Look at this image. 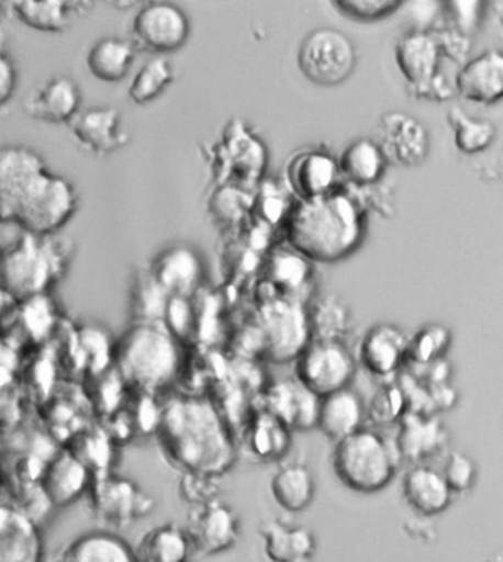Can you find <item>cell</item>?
Here are the masks:
<instances>
[{"mask_svg": "<svg viewBox=\"0 0 503 562\" xmlns=\"http://www.w3.org/2000/svg\"><path fill=\"white\" fill-rule=\"evenodd\" d=\"M448 124L455 148L463 155H477L488 150L496 138V127L488 120L474 119L461 108H450Z\"/></svg>", "mask_w": 503, "mask_h": 562, "instance_id": "35", "label": "cell"}, {"mask_svg": "<svg viewBox=\"0 0 503 562\" xmlns=\"http://www.w3.org/2000/svg\"><path fill=\"white\" fill-rule=\"evenodd\" d=\"M367 405L353 387L320 397L316 429L336 443L366 427Z\"/></svg>", "mask_w": 503, "mask_h": 562, "instance_id": "20", "label": "cell"}, {"mask_svg": "<svg viewBox=\"0 0 503 562\" xmlns=\"http://www.w3.org/2000/svg\"><path fill=\"white\" fill-rule=\"evenodd\" d=\"M364 236V211L342 192L299 201L288 220L289 244L308 261L339 262L359 248Z\"/></svg>", "mask_w": 503, "mask_h": 562, "instance_id": "3", "label": "cell"}, {"mask_svg": "<svg viewBox=\"0 0 503 562\" xmlns=\"http://www.w3.org/2000/svg\"><path fill=\"white\" fill-rule=\"evenodd\" d=\"M43 562H46V561H43ZM47 562H55V561H47Z\"/></svg>", "mask_w": 503, "mask_h": 562, "instance_id": "46", "label": "cell"}, {"mask_svg": "<svg viewBox=\"0 0 503 562\" xmlns=\"http://www.w3.org/2000/svg\"><path fill=\"white\" fill-rule=\"evenodd\" d=\"M452 335L441 324H427L410 341V360L418 364H435L448 352Z\"/></svg>", "mask_w": 503, "mask_h": 562, "instance_id": "38", "label": "cell"}, {"mask_svg": "<svg viewBox=\"0 0 503 562\" xmlns=\"http://www.w3.org/2000/svg\"><path fill=\"white\" fill-rule=\"evenodd\" d=\"M403 5L399 0H337L333 7L350 20L371 23L394 14Z\"/></svg>", "mask_w": 503, "mask_h": 562, "instance_id": "39", "label": "cell"}, {"mask_svg": "<svg viewBox=\"0 0 503 562\" xmlns=\"http://www.w3.org/2000/svg\"><path fill=\"white\" fill-rule=\"evenodd\" d=\"M357 369V356L346 341L311 340L294 361V379L323 397L350 387Z\"/></svg>", "mask_w": 503, "mask_h": 562, "instance_id": "8", "label": "cell"}, {"mask_svg": "<svg viewBox=\"0 0 503 562\" xmlns=\"http://www.w3.org/2000/svg\"><path fill=\"white\" fill-rule=\"evenodd\" d=\"M441 49L432 30H411L394 46V63L411 93L440 75Z\"/></svg>", "mask_w": 503, "mask_h": 562, "instance_id": "14", "label": "cell"}, {"mask_svg": "<svg viewBox=\"0 0 503 562\" xmlns=\"http://www.w3.org/2000/svg\"><path fill=\"white\" fill-rule=\"evenodd\" d=\"M219 479L206 477L199 474H183V482L180 483L181 495L189 501L193 507L210 503L215 499L216 486L214 482Z\"/></svg>", "mask_w": 503, "mask_h": 562, "instance_id": "42", "label": "cell"}, {"mask_svg": "<svg viewBox=\"0 0 503 562\" xmlns=\"http://www.w3.org/2000/svg\"><path fill=\"white\" fill-rule=\"evenodd\" d=\"M136 46L124 38L108 36L99 38L86 56L90 75L103 83H120L128 76L134 64Z\"/></svg>", "mask_w": 503, "mask_h": 562, "instance_id": "31", "label": "cell"}, {"mask_svg": "<svg viewBox=\"0 0 503 562\" xmlns=\"http://www.w3.org/2000/svg\"><path fill=\"white\" fill-rule=\"evenodd\" d=\"M342 179L355 188H375L388 170V159L371 138H358L346 146L339 161Z\"/></svg>", "mask_w": 503, "mask_h": 562, "instance_id": "29", "label": "cell"}, {"mask_svg": "<svg viewBox=\"0 0 503 562\" xmlns=\"http://www.w3.org/2000/svg\"><path fill=\"white\" fill-rule=\"evenodd\" d=\"M55 562H138L136 548L115 531H86L67 544Z\"/></svg>", "mask_w": 503, "mask_h": 562, "instance_id": "24", "label": "cell"}, {"mask_svg": "<svg viewBox=\"0 0 503 562\" xmlns=\"http://www.w3.org/2000/svg\"><path fill=\"white\" fill-rule=\"evenodd\" d=\"M376 142L388 162L398 167L422 166L431 153L426 125L406 112L390 111L381 115Z\"/></svg>", "mask_w": 503, "mask_h": 562, "instance_id": "13", "label": "cell"}, {"mask_svg": "<svg viewBox=\"0 0 503 562\" xmlns=\"http://www.w3.org/2000/svg\"><path fill=\"white\" fill-rule=\"evenodd\" d=\"M405 408V397L399 389H383L375 396L367 415H370L379 425H392L401 418Z\"/></svg>", "mask_w": 503, "mask_h": 562, "instance_id": "41", "label": "cell"}, {"mask_svg": "<svg viewBox=\"0 0 503 562\" xmlns=\"http://www.w3.org/2000/svg\"><path fill=\"white\" fill-rule=\"evenodd\" d=\"M290 431L292 430L284 423L264 409L252 419L246 434V448L259 461L279 460L289 451Z\"/></svg>", "mask_w": 503, "mask_h": 562, "instance_id": "33", "label": "cell"}, {"mask_svg": "<svg viewBox=\"0 0 503 562\" xmlns=\"http://www.w3.org/2000/svg\"><path fill=\"white\" fill-rule=\"evenodd\" d=\"M92 479V471L67 451L43 471L42 488L51 504L67 507L88 494Z\"/></svg>", "mask_w": 503, "mask_h": 562, "instance_id": "25", "label": "cell"}, {"mask_svg": "<svg viewBox=\"0 0 503 562\" xmlns=\"http://www.w3.org/2000/svg\"><path fill=\"white\" fill-rule=\"evenodd\" d=\"M156 438L164 457L183 474L220 479L237 461V445L214 402L177 396L160 409Z\"/></svg>", "mask_w": 503, "mask_h": 562, "instance_id": "2", "label": "cell"}, {"mask_svg": "<svg viewBox=\"0 0 503 562\" xmlns=\"http://www.w3.org/2000/svg\"><path fill=\"white\" fill-rule=\"evenodd\" d=\"M71 181L52 171L37 150L0 145V223L34 236L58 235L78 210Z\"/></svg>", "mask_w": 503, "mask_h": 562, "instance_id": "1", "label": "cell"}, {"mask_svg": "<svg viewBox=\"0 0 503 562\" xmlns=\"http://www.w3.org/2000/svg\"><path fill=\"white\" fill-rule=\"evenodd\" d=\"M72 245L58 235L24 233L0 252V288L16 301L45 295L67 271Z\"/></svg>", "mask_w": 503, "mask_h": 562, "instance_id": "5", "label": "cell"}, {"mask_svg": "<svg viewBox=\"0 0 503 562\" xmlns=\"http://www.w3.org/2000/svg\"><path fill=\"white\" fill-rule=\"evenodd\" d=\"M82 102L81 90L69 77L55 76L33 89L23 102L24 114L45 124H69Z\"/></svg>", "mask_w": 503, "mask_h": 562, "instance_id": "18", "label": "cell"}, {"mask_svg": "<svg viewBox=\"0 0 503 562\" xmlns=\"http://www.w3.org/2000/svg\"><path fill=\"white\" fill-rule=\"evenodd\" d=\"M175 77V65L170 59L159 56L147 60L128 86L130 101L136 105H146L155 101L172 83Z\"/></svg>", "mask_w": 503, "mask_h": 562, "instance_id": "37", "label": "cell"}, {"mask_svg": "<svg viewBox=\"0 0 503 562\" xmlns=\"http://www.w3.org/2000/svg\"><path fill=\"white\" fill-rule=\"evenodd\" d=\"M445 438L444 427L436 419L407 415L403 419L401 436H399L396 445L401 457L422 461L427 460L437 449L441 448Z\"/></svg>", "mask_w": 503, "mask_h": 562, "instance_id": "34", "label": "cell"}, {"mask_svg": "<svg viewBox=\"0 0 503 562\" xmlns=\"http://www.w3.org/2000/svg\"><path fill=\"white\" fill-rule=\"evenodd\" d=\"M441 474H444L452 494H466L474 486L477 465L472 458L466 456V453L452 451L446 458Z\"/></svg>", "mask_w": 503, "mask_h": 562, "instance_id": "40", "label": "cell"}, {"mask_svg": "<svg viewBox=\"0 0 503 562\" xmlns=\"http://www.w3.org/2000/svg\"><path fill=\"white\" fill-rule=\"evenodd\" d=\"M136 553L138 562H189L193 548L185 527L165 522L142 536Z\"/></svg>", "mask_w": 503, "mask_h": 562, "instance_id": "32", "label": "cell"}, {"mask_svg": "<svg viewBox=\"0 0 503 562\" xmlns=\"http://www.w3.org/2000/svg\"><path fill=\"white\" fill-rule=\"evenodd\" d=\"M86 2L68 0H19L12 2V12L21 24L41 33L60 34L71 27L81 15Z\"/></svg>", "mask_w": 503, "mask_h": 562, "instance_id": "28", "label": "cell"}, {"mask_svg": "<svg viewBox=\"0 0 503 562\" xmlns=\"http://www.w3.org/2000/svg\"><path fill=\"white\" fill-rule=\"evenodd\" d=\"M112 361L127 386L154 396L179 379L183 352L163 322H134L115 341Z\"/></svg>", "mask_w": 503, "mask_h": 562, "instance_id": "4", "label": "cell"}, {"mask_svg": "<svg viewBox=\"0 0 503 562\" xmlns=\"http://www.w3.org/2000/svg\"><path fill=\"white\" fill-rule=\"evenodd\" d=\"M320 397L308 391L297 379L281 380L267 393L266 411L284 423L290 430L316 427Z\"/></svg>", "mask_w": 503, "mask_h": 562, "instance_id": "21", "label": "cell"}, {"mask_svg": "<svg viewBox=\"0 0 503 562\" xmlns=\"http://www.w3.org/2000/svg\"><path fill=\"white\" fill-rule=\"evenodd\" d=\"M311 324L312 340L345 341L350 330L348 305L336 296L320 300L308 313Z\"/></svg>", "mask_w": 503, "mask_h": 562, "instance_id": "36", "label": "cell"}, {"mask_svg": "<svg viewBox=\"0 0 503 562\" xmlns=\"http://www.w3.org/2000/svg\"><path fill=\"white\" fill-rule=\"evenodd\" d=\"M449 7L454 8V10L449 11L455 23L454 29L467 34V36H471L472 30L479 24V8L483 7V3L468 2V10H462L461 2L449 3Z\"/></svg>", "mask_w": 503, "mask_h": 562, "instance_id": "44", "label": "cell"}, {"mask_svg": "<svg viewBox=\"0 0 503 562\" xmlns=\"http://www.w3.org/2000/svg\"><path fill=\"white\" fill-rule=\"evenodd\" d=\"M36 522L19 509L0 505V562H43Z\"/></svg>", "mask_w": 503, "mask_h": 562, "instance_id": "22", "label": "cell"}, {"mask_svg": "<svg viewBox=\"0 0 503 562\" xmlns=\"http://www.w3.org/2000/svg\"><path fill=\"white\" fill-rule=\"evenodd\" d=\"M203 276L202 261L185 246L165 250L152 268V280L170 297H188L197 291Z\"/></svg>", "mask_w": 503, "mask_h": 562, "instance_id": "23", "label": "cell"}, {"mask_svg": "<svg viewBox=\"0 0 503 562\" xmlns=\"http://www.w3.org/2000/svg\"><path fill=\"white\" fill-rule=\"evenodd\" d=\"M455 92L463 101L490 106L503 101V50L488 49L459 67Z\"/></svg>", "mask_w": 503, "mask_h": 562, "instance_id": "16", "label": "cell"}, {"mask_svg": "<svg viewBox=\"0 0 503 562\" xmlns=\"http://www.w3.org/2000/svg\"><path fill=\"white\" fill-rule=\"evenodd\" d=\"M286 179L298 201H310L337 192L342 176L337 159L328 153L303 150L290 158L286 166Z\"/></svg>", "mask_w": 503, "mask_h": 562, "instance_id": "17", "label": "cell"}, {"mask_svg": "<svg viewBox=\"0 0 503 562\" xmlns=\"http://www.w3.org/2000/svg\"><path fill=\"white\" fill-rule=\"evenodd\" d=\"M357 49L340 30L316 29L303 38L298 67L311 83L333 88L345 83L357 67Z\"/></svg>", "mask_w": 503, "mask_h": 562, "instance_id": "7", "label": "cell"}, {"mask_svg": "<svg viewBox=\"0 0 503 562\" xmlns=\"http://www.w3.org/2000/svg\"><path fill=\"white\" fill-rule=\"evenodd\" d=\"M485 562H503V552L494 553V555L490 557Z\"/></svg>", "mask_w": 503, "mask_h": 562, "instance_id": "45", "label": "cell"}, {"mask_svg": "<svg viewBox=\"0 0 503 562\" xmlns=\"http://www.w3.org/2000/svg\"><path fill=\"white\" fill-rule=\"evenodd\" d=\"M271 495L288 513H302L311 507L315 498V477L310 467L302 462H290L280 467L271 479Z\"/></svg>", "mask_w": 503, "mask_h": 562, "instance_id": "30", "label": "cell"}, {"mask_svg": "<svg viewBox=\"0 0 503 562\" xmlns=\"http://www.w3.org/2000/svg\"><path fill=\"white\" fill-rule=\"evenodd\" d=\"M68 125L80 148L97 157H107L128 144V134L115 108H89Z\"/></svg>", "mask_w": 503, "mask_h": 562, "instance_id": "19", "label": "cell"}, {"mask_svg": "<svg viewBox=\"0 0 503 562\" xmlns=\"http://www.w3.org/2000/svg\"><path fill=\"white\" fill-rule=\"evenodd\" d=\"M410 341L402 328L393 324H376L364 335L357 360L376 378H390L410 360Z\"/></svg>", "mask_w": 503, "mask_h": 562, "instance_id": "15", "label": "cell"}, {"mask_svg": "<svg viewBox=\"0 0 503 562\" xmlns=\"http://www.w3.org/2000/svg\"><path fill=\"white\" fill-rule=\"evenodd\" d=\"M259 535L268 560L272 562H314L316 538L310 529L289 526L283 521L262 522Z\"/></svg>", "mask_w": 503, "mask_h": 562, "instance_id": "27", "label": "cell"}, {"mask_svg": "<svg viewBox=\"0 0 503 562\" xmlns=\"http://www.w3.org/2000/svg\"><path fill=\"white\" fill-rule=\"evenodd\" d=\"M88 494L99 520L115 529L142 520L156 508L155 499L137 483L110 473L94 475Z\"/></svg>", "mask_w": 503, "mask_h": 562, "instance_id": "10", "label": "cell"}, {"mask_svg": "<svg viewBox=\"0 0 503 562\" xmlns=\"http://www.w3.org/2000/svg\"><path fill=\"white\" fill-rule=\"evenodd\" d=\"M19 85V72L14 60L2 46H0V108L5 106L14 97Z\"/></svg>", "mask_w": 503, "mask_h": 562, "instance_id": "43", "label": "cell"}, {"mask_svg": "<svg viewBox=\"0 0 503 562\" xmlns=\"http://www.w3.org/2000/svg\"><path fill=\"white\" fill-rule=\"evenodd\" d=\"M193 553L214 557L232 551L241 539V518L219 498L192 508L185 526Z\"/></svg>", "mask_w": 503, "mask_h": 562, "instance_id": "12", "label": "cell"}, {"mask_svg": "<svg viewBox=\"0 0 503 562\" xmlns=\"http://www.w3.org/2000/svg\"><path fill=\"white\" fill-rule=\"evenodd\" d=\"M262 344L276 362L297 361L312 340L310 317L299 300L277 297L264 304L259 314Z\"/></svg>", "mask_w": 503, "mask_h": 562, "instance_id": "9", "label": "cell"}, {"mask_svg": "<svg viewBox=\"0 0 503 562\" xmlns=\"http://www.w3.org/2000/svg\"><path fill=\"white\" fill-rule=\"evenodd\" d=\"M398 445L377 430L362 427L334 443L332 465L339 482L357 494L372 495L388 487L396 475Z\"/></svg>", "mask_w": 503, "mask_h": 562, "instance_id": "6", "label": "cell"}, {"mask_svg": "<svg viewBox=\"0 0 503 562\" xmlns=\"http://www.w3.org/2000/svg\"><path fill=\"white\" fill-rule=\"evenodd\" d=\"M190 30L189 16L175 3H146L133 19V45L149 54H171L186 45Z\"/></svg>", "mask_w": 503, "mask_h": 562, "instance_id": "11", "label": "cell"}, {"mask_svg": "<svg viewBox=\"0 0 503 562\" xmlns=\"http://www.w3.org/2000/svg\"><path fill=\"white\" fill-rule=\"evenodd\" d=\"M402 492L407 505L426 517L446 512L454 495L444 474L424 464H416L406 471Z\"/></svg>", "mask_w": 503, "mask_h": 562, "instance_id": "26", "label": "cell"}]
</instances>
